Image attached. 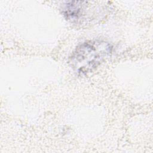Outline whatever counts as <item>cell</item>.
Here are the masks:
<instances>
[{"label":"cell","instance_id":"obj_1","mask_svg":"<svg viewBox=\"0 0 153 153\" xmlns=\"http://www.w3.org/2000/svg\"><path fill=\"white\" fill-rule=\"evenodd\" d=\"M112 49V45L105 41H86L79 44L73 51L69 63L76 74L87 75L108 58Z\"/></svg>","mask_w":153,"mask_h":153},{"label":"cell","instance_id":"obj_2","mask_svg":"<svg viewBox=\"0 0 153 153\" xmlns=\"http://www.w3.org/2000/svg\"><path fill=\"white\" fill-rule=\"evenodd\" d=\"M93 2L82 1H66L62 7V14L65 19L76 23H82L83 22L93 19L94 13L91 10H95L102 7L99 4H93Z\"/></svg>","mask_w":153,"mask_h":153}]
</instances>
